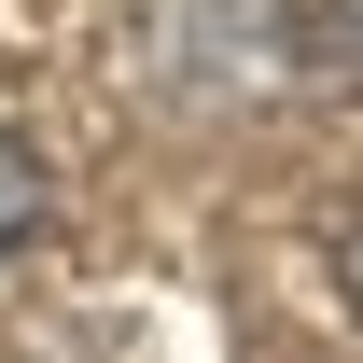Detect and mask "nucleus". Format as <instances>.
<instances>
[{
	"label": "nucleus",
	"instance_id": "f03ea898",
	"mask_svg": "<svg viewBox=\"0 0 363 363\" xmlns=\"http://www.w3.org/2000/svg\"><path fill=\"white\" fill-rule=\"evenodd\" d=\"M335 294H350V321H363V210H350V238H335Z\"/></svg>",
	"mask_w": 363,
	"mask_h": 363
},
{
	"label": "nucleus",
	"instance_id": "f257e3e1",
	"mask_svg": "<svg viewBox=\"0 0 363 363\" xmlns=\"http://www.w3.org/2000/svg\"><path fill=\"white\" fill-rule=\"evenodd\" d=\"M28 224H43V154H28V140L0 126V252H14Z\"/></svg>",
	"mask_w": 363,
	"mask_h": 363
}]
</instances>
